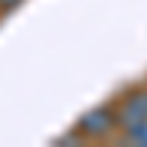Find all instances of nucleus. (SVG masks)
I'll return each mask as SVG.
<instances>
[{
	"mask_svg": "<svg viewBox=\"0 0 147 147\" xmlns=\"http://www.w3.org/2000/svg\"><path fill=\"white\" fill-rule=\"evenodd\" d=\"M18 3H21V0H0V15H6V12L18 9Z\"/></svg>",
	"mask_w": 147,
	"mask_h": 147,
	"instance_id": "4",
	"label": "nucleus"
},
{
	"mask_svg": "<svg viewBox=\"0 0 147 147\" xmlns=\"http://www.w3.org/2000/svg\"><path fill=\"white\" fill-rule=\"evenodd\" d=\"M115 118H118V132H127L147 121V85L129 88L121 100L115 103Z\"/></svg>",
	"mask_w": 147,
	"mask_h": 147,
	"instance_id": "1",
	"label": "nucleus"
},
{
	"mask_svg": "<svg viewBox=\"0 0 147 147\" xmlns=\"http://www.w3.org/2000/svg\"><path fill=\"white\" fill-rule=\"evenodd\" d=\"M77 129L82 132V138H106L118 129V118H115V103L112 106H94L88 109L80 121H77Z\"/></svg>",
	"mask_w": 147,
	"mask_h": 147,
	"instance_id": "2",
	"label": "nucleus"
},
{
	"mask_svg": "<svg viewBox=\"0 0 147 147\" xmlns=\"http://www.w3.org/2000/svg\"><path fill=\"white\" fill-rule=\"evenodd\" d=\"M121 138L127 144H132V147H147V121L132 127V129H127V132H121Z\"/></svg>",
	"mask_w": 147,
	"mask_h": 147,
	"instance_id": "3",
	"label": "nucleus"
}]
</instances>
